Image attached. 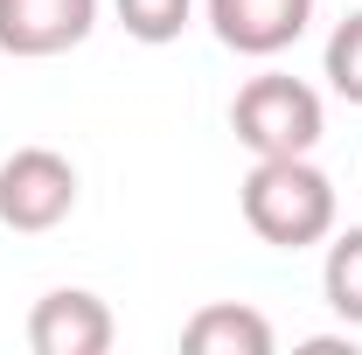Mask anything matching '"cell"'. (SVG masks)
<instances>
[{
	"mask_svg": "<svg viewBox=\"0 0 362 355\" xmlns=\"http://www.w3.org/2000/svg\"><path fill=\"white\" fill-rule=\"evenodd\" d=\"M181 349H188V355H272V320H265L258 307L216 300V307L188 313Z\"/></svg>",
	"mask_w": 362,
	"mask_h": 355,
	"instance_id": "obj_7",
	"label": "cell"
},
{
	"mask_svg": "<svg viewBox=\"0 0 362 355\" xmlns=\"http://www.w3.org/2000/svg\"><path fill=\"white\" fill-rule=\"evenodd\" d=\"M28 349L35 355H105L112 349V307L84 286H56L28 313Z\"/></svg>",
	"mask_w": 362,
	"mask_h": 355,
	"instance_id": "obj_5",
	"label": "cell"
},
{
	"mask_svg": "<svg viewBox=\"0 0 362 355\" xmlns=\"http://www.w3.org/2000/svg\"><path fill=\"white\" fill-rule=\"evenodd\" d=\"M320 293H327L334 320L362 327V223H356V230H341V237L327 244V265H320Z\"/></svg>",
	"mask_w": 362,
	"mask_h": 355,
	"instance_id": "obj_8",
	"label": "cell"
},
{
	"mask_svg": "<svg viewBox=\"0 0 362 355\" xmlns=\"http://www.w3.org/2000/svg\"><path fill=\"white\" fill-rule=\"evenodd\" d=\"M314 0H209V28L237 56H279L307 35Z\"/></svg>",
	"mask_w": 362,
	"mask_h": 355,
	"instance_id": "obj_6",
	"label": "cell"
},
{
	"mask_svg": "<svg viewBox=\"0 0 362 355\" xmlns=\"http://www.w3.org/2000/svg\"><path fill=\"white\" fill-rule=\"evenodd\" d=\"M320 91L286 77V70H265L237 91L230 105V133L244 139L258 161H279V153H314L320 146Z\"/></svg>",
	"mask_w": 362,
	"mask_h": 355,
	"instance_id": "obj_2",
	"label": "cell"
},
{
	"mask_svg": "<svg viewBox=\"0 0 362 355\" xmlns=\"http://www.w3.org/2000/svg\"><path fill=\"white\" fill-rule=\"evenodd\" d=\"M77 209V168L56 146H14L0 161V223L21 237H42Z\"/></svg>",
	"mask_w": 362,
	"mask_h": 355,
	"instance_id": "obj_3",
	"label": "cell"
},
{
	"mask_svg": "<svg viewBox=\"0 0 362 355\" xmlns=\"http://www.w3.org/2000/svg\"><path fill=\"white\" fill-rule=\"evenodd\" d=\"M112 7H119V28L133 42H146V49L175 42L181 28H188V14H195V0H112Z\"/></svg>",
	"mask_w": 362,
	"mask_h": 355,
	"instance_id": "obj_9",
	"label": "cell"
},
{
	"mask_svg": "<svg viewBox=\"0 0 362 355\" xmlns=\"http://www.w3.org/2000/svg\"><path fill=\"white\" fill-rule=\"evenodd\" d=\"M98 28V0H0V56H63Z\"/></svg>",
	"mask_w": 362,
	"mask_h": 355,
	"instance_id": "obj_4",
	"label": "cell"
},
{
	"mask_svg": "<svg viewBox=\"0 0 362 355\" xmlns=\"http://www.w3.org/2000/svg\"><path fill=\"white\" fill-rule=\"evenodd\" d=\"M327 84H334V98L362 105V14H349L327 35Z\"/></svg>",
	"mask_w": 362,
	"mask_h": 355,
	"instance_id": "obj_10",
	"label": "cell"
},
{
	"mask_svg": "<svg viewBox=\"0 0 362 355\" xmlns=\"http://www.w3.org/2000/svg\"><path fill=\"white\" fill-rule=\"evenodd\" d=\"M244 223L265 237L272 251H307L320 237H334V181L314 168V153H279L244 175Z\"/></svg>",
	"mask_w": 362,
	"mask_h": 355,
	"instance_id": "obj_1",
	"label": "cell"
}]
</instances>
